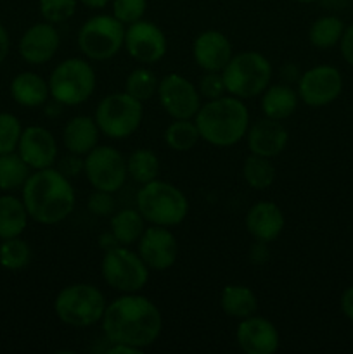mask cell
Wrapping results in <instances>:
<instances>
[{
	"mask_svg": "<svg viewBox=\"0 0 353 354\" xmlns=\"http://www.w3.org/2000/svg\"><path fill=\"white\" fill-rule=\"evenodd\" d=\"M100 327L109 344L120 342L144 351L161 335L163 315L149 297L121 294L106 306Z\"/></svg>",
	"mask_w": 353,
	"mask_h": 354,
	"instance_id": "1",
	"label": "cell"
},
{
	"mask_svg": "<svg viewBox=\"0 0 353 354\" xmlns=\"http://www.w3.org/2000/svg\"><path fill=\"white\" fill-rule=\"evenodd\" d=\"M21 190L30 220L40 225L62 223L75 211L76 194L71 180L55 166L35 169Z\"/></svg>",
	"mask_w": 353,
	"mask_h": 354,
	"instance_id": "2",
	"label": "cell"
},
{
	"mask_svg": "<svg viewBox=\"0 0 353 354\" xmlns=\"http://www.w3.org/2000/svg\"><path fill=\"white\" fill-rule=\"evenodd\" d=\"M194 121L201 140L215 147H232L239 144L251 124L244 100L228 93L201 104Z\"/></svg>",
	"mask_w": 353,
	"mask_h": 354,
	"instance_id": "3",
	"label": "cell"
},
{
	"mask_svg": "<svg viewBox=\"0 0 353 354\" xmlns=\"http://www.w3.org/2000/svg\"><path fill=\"white\" fill-rule=\"evenodd\" d=\"M135 207L144 216L145 223L158 227H176L189 214L187 196L173 183L152 180L138 189Z\"/></svg>",
	"mask_w": 353,
	"mask_h": 354,
	"instance_id": "4",
	"label": "cell"
},
{
	"mask_svg": "<svg viewBox=\"0 0 353 354\" xmlns=\"http://www.w3.org/2000/svg\"><path fill=\"white\" fill-rule=\"evenodd\" d=\"M107 301L102 290L92 283H71L57 292L54 311L59 322L73 328H87L100 324Z\"/></svg>",
	"mask_w": 353,
	"mask_h": 354,
	"instance_id": "5",
	"label": "cell"
},
{
	"mask_svg": "<svg viewBox=\"0 0 353 354\" xmlns=\"http://www.w3.org/2000/svg\"><path fill=\"white\" fill-rule=\"evenodd\" d=\"M221 76L228 95L242 100L255 99L262 95L272 82V64L256 50L239 52L232 55Z\"/></svg>",
	"mask_w": 353,
	"mask_h": 354,
	"instance_id": "6",
	"label": "cell"
},
{
	"mask_svg": "<svg viewBox=\"0 0 353 354\" xmlns=\"http://www.w3.org/2000/svg\"><path fill=\"white\" fill-rule=\"evenodd\" d=\"M47 82L52 100L62 106L75 107L93 95L97 76L96 69L87 59L69 57L52 69Z\"/></svg>",
	"mask_w": 353,
	"mask_h": 354,
	"instance_id": "7",
	"label": "cell"
},
{
	"mask_svg": "<svg viewBox=\"0 0 353 354\" xmlns=\"http://www.w3.org/2000/svg\"><path fill=\"white\" fill-rule=\"evenodd\" d=\"M142 104L127 92H114L100 99L93 114L100 133L113 140L132 137L144 120Z\"/></svg>",
	"mask_w": 353,
	"mask_h": 354,
	"instance_id": "8",
	"label": "cell"
},
{
	"mask_svg": "<svg viewBox=\"0 0 353 354\" xmlns=\"http://www.w3.org/2000/svg\"><path fill=\"white\" fill-rule=\"evenodd\" d=\"M125 24L113 14H96L78 30V47L89 61H109L125 45Z\"/></svg>",
	"mask_w": 353,
	"mask_h": 354,
	"instance_id": "9",
	"label": "cell"
},
{
	"mask_svg": "<svg viewBox=\"0 0 353 354\" xmlns=\"http://www.w3.org/2000/svg\"><path fill=\"white\" fill-rule=\"evenodd\" d=\"M100 275L111 289L121 294L141 292L149 282V268L130 245H118L104 252Z\"/></svg>",
	"mask_w": 353,
	"mask_h": 354,
	"instance_id": "10",
	"label": "cell"
},
{
	"mask_svg": "<svg viewBox=\"0 0 353 354\" xmlns=\"http://www.w3.org/2000/svg\"><path fill=\"white\" fill-rule=\"evenodd\" d=\"M83 173L96 190L116 194L128 178L127 158L111 145H97L83 158Z\"/></svg>",
	"mask_w": 353,
	"mask_h": 354,
	"instance_id": "11",
	"label": "cell"
},
{
	"mask_svg": "<svg viewBox=\"0 0 353 354\" xmlns=\"http://www.w3.org/2000/svg\"><path fill=\"white\" fill-rule=\"evenodd\" d=\"M156 95L163 109L173 120H194L203 104L197 86L179 73H168L163 76Z\"/></svg>",
	"mask_w": 353,
	"mask_h": 354,
	"instance_id": "12",
	"label": "cell"
},
{
	"mask_svg": "<svg viewBox=\"0 0 353 354\" xmlns=\"http://www.w3.org/2000/svg\"><path fill=\"white\" fill-rule=\"evenodd\" d=\"M343 75L338 68L318 64L307 69L298 80V95L308 107H325L334 102L343 92Z\"/></svg>",
	"mask_w": 353,
	"mask_h": 354,
	"instance_id": "13",
	"label": "cell"
},
{
	"mask_svg": "<svg viewBox=\"0 0 353 354\" xmlns=\"http://www.w3.org/2000/svg\"><path fill=\"white\" fill-rule=\"evenodd\" d=\"M125 50L141 64H156L168 50L166 35L152 21L141 19L128 24L125 30Z\"/></svg>",
	"mask_w": 353,
	"mask_h": 354,
	"instance_id": "14",
	"label": "cell"
},
{
	"mask_svg": "<svg viewBox=\"0 0 353 354\" xmlns=\"http://www.w3.org/2000/svg\"><path fill=\"white\" fill-rule=\"evenodd\" d=\"M137 252L149 270L165 272L176 263L179 241L168 227L149 225L138 239Z\"/></svg>",
	"mask_w": 353,
	"mask_h": 354,
	"instance_id": "15",
	"label": "cell"
},
{
	"mask_svg": "<svg viewBox=\"0 0 353 354\" xmlns=\"http://www.w3.org/2000/svg\"><path fill=\"white\" fill-rule=\"evenodd\" d=\"M16 152L35 171V169H45L55 166L59 147L57 140L51 133V130L35 124V127L23 128Z\"/></svg>",
	"mask_w": 353,
	"mask_h": 354,
	"instance_id": "16",
	"label": "cell"
},
{
	"mask_svg": "<svg viewBox=\"0 0 353 354\" xmlns=\"http://www.w3.org/2000/svg\"><path fill=\"white\" fill-rule=\"evenodd\" d=\"M237 346L246 354H273L280 346V335L269 318L251 315L239 320L235 330Z\"/></svg>",
	"mask_w": 353,
	"mask_h": 354,
	"instance_id": "17",
	"label": "cell"
},
{
	"mask_svg": "<svg viewBox=\"0 0 353 354\" xmlns=\"http://www.w3.org/2000/svg\"><path fill=\"white\" fill-rule=\"evenodd\" d=\"M61 45V37L52 23H37L28 28L19 40V55L28 64H45L52 61Z\"/></svg>",
	"mask_w": 353,
	"mask_h": 354,
	"instance_id": "18",
	"label": "cell"
},
{
	"mask_svg": "<svg viewBox=\"0 0 353 354\" xmlns=\"http://www.w3.org/2000/svg\"><path fill=\"white\" fill-rule=\"evenodd\" d=\"M246 142H248V149L251 154L272 159L277 158L287 147L289 133L282 121L263 116L262 120L249 124Z\"/></svg>",
	"mask_w": 353,
	"mask_h": 354,
	"instance_id": "19",
	"label": "cell"
},
{
	"mask_svg": "<svg viewBox=\"0 0 353 354\" xmlns=\"http://www.w3.org/2000/svg\"><path fill=\"white\" fill-rule=\"evenodd\" d=\"M232 44L221 31H201L192 44V57L203 71H224L232 59Z\"/></svg>",
	"mask_w": 353,
	"mask_h": 354,
	"instance_id": "20",
	"label": "cell"
},
{
	"mask_svg": "<svg viewBox=\"0 0 353 354\" xmlns=\"http://www.w3.org/2000/svg\"><path fill=\"white\" fill-rule=\"evenodd\" d=\"M246 230L255 241L273 242L279 239L286 227V218L282 209L275 203L260 201L248 209L244 218Z\"/></svg>",
	"mask_w": 353,
	"mask_h": 354,
	"instance_id": "21",
	"label": "cell"
},
{
	"mask_svg": "<svg viewBox=\"0 0 353 354\" xmlns=\"http://www.w3.org/2000/svg\"><path fill=\"white\" fill-rule=\"evenodd\" d=\"M100 130L92 116H75L62 128V144L66 151L85 158L99 145Z\"/></svg>",
	"mask_w": 353,
	"mask_h": 354,
	"instance_id": "22",
	"label": "cell"
},
{
	"mask_svg": "<svg viewBox=\"0 0 353 354\" xmlns=\"http://www.w3.org/2000/svg\"><path fill=\"white\" fill-rule=\"evenodd\" d=\"M10 95L23 107H42L51 99L48 82L33 71H23L10 82Z\"/></svg>",
	"mask_w": 353,
	"mask_h": 354,
	"instance_id": "23",
	"label": "cell"
},
{
	"mask_svg": "<svg viewBox=\"0 0 353 354\" xmlns=\"http://www.w3.org/2000/svg\"><path fill=\"white\" fill-rule=\"evenodd\" d=\"M300 104V95L296 90L284 83L266 86L265 92L262 93V113L263 116L272 118V120H287L293 116L294 111Z\"/></svg>",
	"mask_w": 353,
	"mask_h": 354,
	"instance_id": "24",
	"label": "cell"
},
{
	"mask_svg": "<svg viewBox=\"0 0 353 354\" xmlns=\"http://www.w3.org/2000/svg\"><path fill=\"white\" fill-rule=\"evenodd\" d=\"M220 308L228 318L244 320L251 315H256L258 297L255 290L246 286H227L220 294Z\"/></svg>",
	"mask_w": 353,
	"mask_h": 354,
	"instance_id": "25",
	"label": "cell"
},
{
	"mask_svg": "<svg viewBox=\"0 0 353 354\" xmlns=\"http://www.w3.org/2000/svg\"><path fill=\"white\" fill-rule=\"evenodd\" d=\"M28 214L23 199L3 194L0 196V241L21 237L28 227Z\"/></svg>",
	"mask_w": 353,
	"mask_h": 354,
	"instance_id": "26",
	"label": "cell"
},
{
	"mask_svg": "<svg viewBox=\"0 0 353 354\" xmlns=\"http://www.w3.org/2000/svg\"><path fill=\"white\" fill-rule=\"evenodd\" d=\"M111 232L118 239L121 245L137 244L145 230V220L137 207H125V209L114 211L109 220Z\"/></svg>",
	"mask_w": 353,
	"mask_h": 354,
	"instance_id": "27",
	"label": "cell"
},
{
	"mask_svg": "<svg viewBox=\"0 0 353 354\" xmlns=\"http://www.w3.org/2000/svg\"><path fill=\"white\" fill-rule=\"evenodd\" d=\"M127 171L128 178L144 185V183L159 178L161 162L151 149H135L127 158Z\"/></svg>",
	"mask_w": 353,
	"mask_h": 354,
	"instance_id": "28",
	"label": "cell"
},
{
	"mask_svg": "<svg viewBox=\"0 0 353 354\" xmlns=\"http://www.w3.org/2000/svg\"><path fill=\"white\" fill-rule=\"evenodd\" d=\"M31 175V168L17 152L0 154V190L12 192L23 189L24 182Z\"/></svg>",
	"mask_w": 353,
	"mask_h": 354,
	"instance_id": "29",
	"label": "cell"
},
{
	"mask_svg": "<svg viewBox=\"0 0 353 354\" xmlns=\"http://www.w3.org/2000/svg\"><path fill=\"white\" fill-rule=\"evenodd\" d=\"M275 166L272 159L263 156L249 154L242 165V176L244 182L255 190H266L275 182Z\"/></svg>",
	"mask_w": 353,
	"mask_h": 354,
	"instance_id": "30",
	"label": "cell"
},
{
	"mask_svg": "<svg viewBox=\"0 0 353 354\" xmlns=\"http://www.w3.org/2000/svg\"><path fill=\"white\" fill-rule=\"evenodd\" d=\"M345 24L338 16H322L311 23L308 30V40L315 48H331L334 45H339V40L345 31Z\"/></svg>",
	"mask_w": 353,
	"mask_h": 354,
	"instance_id": "31",
	"label": "cell"
},
{
	"mask_svg": "<svg viewBox=\"0 0 353 354\" xmlns=\"http://www.w3.org/2000/svg\"><path fill=\"white\" fill-rule=\"evenodd\" d=\"M165 142L172 151L187 152L201 140L199 130L194 120H173L165 130Z\"/></svg>",
	"mask_w": 353,
	"mask_h": 354,
	"instance_id": "32",
	"label": "cell"
},
{
	"mask_svg": "<svg viewBox=\"0 0 353 354\" xmlns=\"http://www.w3.org/2000/svg\"><path fill=\"white\" fill-rule=\"evenodd\" d=\"M159 78L152 69L141 66V68L132 69L130 75L125 80V92L130 93L141 102L152 99L158 93Z\"/></svg>",
	"mask_w": 353,
	"mask_h": 354,
	"instance_id": "33",
	"label": "cell"
},
{
	"mask_svg": "<svg viewBox=\"0 0 353 354\" xmlns=\"http://www.w3.org/2000/svg\"><path fill=\"white\" fill-rule=\"evenodd\" d=\"M31 261V248L21 237L6 239L0 244V266L9 272H19Z\"/></svg>",
	"mask_w": 353,
	"mask_h": 354,
	"instance_id": "34",
	"label": "cell"
},
{
	"mask_svg": "<svg viewBox=\"0 0 353 354\" xmlns=\"http://www.w3.org/2000/svg\"><path fill=\"white\" fill-rule=\"evenodd\" d=\"M78 7V0H40L38 9H40L44 21L52 24H61L64 21L71 19Z\"/></svg>",
	"mask_w": 353,
	"mask_h": 354,
	"instance_id": "35",
	"label": "cell"
},
{
	"mask_svg": "<svg viewBox=\"0 0 353 354\" xmlns=\"http://www.w3.org/2000/svg\"><path fill=\"white\" fill-rule=\"evenodd\" d=\"M23 127L19 120L10 113H0V154L16 152Z\"/></svg>",
	"mask_w": 353,
	"mask_h": 354,
	"instance_id": "36",
	"label": "cell"
},
{
	"mask_svg": "<svg viewBox=\"0 0 353 354\" xmlns=\"http://www.w3.org/2000/svg\"><path fill=\"white\" fill-rule=\"evenodd\" d=\"M111 3H113V16L125 26L144 19L147 10V0H111Z\"/></svg>",
	"mask_w": 353,
	"mask_h": 354,
	"instance_id": "37",
	"label": "cell"
},
{
	"mask_svg": "<svg viewBox=\"0 0 353 354\" xmlns=\"http://www.w3.org/2000/svg\"><path fill=\"white\" fill-rule=\"evenodd\" d=\"M87 209H89V213L93 214V216H113L114 211H116V201H114L111 192L93 189V192L90 194L89 199H87Z\"/></svg>",
	"mask_w": 353,
	"mask_h": 354,
	"instance_id": "38",
	"label": "cell"
},
{
	"mask_svg": "<svg viewBox=\"0 0 353 354\" xmlns=\"http://www.w3.org/2000/svg\"><path fill=\"white\" fill-rule=\"evenodd\" d=\"M197 90H199L201 97L206 100H213L218 99V97L227 95L221 71H204V75L199 78Z\"/></svg>",
	"mask_w": 353,
	"mask_h": 354,
	"instance_id": "39",
	"label": "cell"
},
{
	"mask_svg": "<svg viewBox=\"0 0 353 354\" xmlns=\"http://www.w3.org/2000/svg\"><path fill=\"white\" fill-rule=\"evenodd\" d=\"M57 169L62 173V175L68 176V178H73V176L78 175L80 171H83L82 156L68 152V156H62L61 158V162H59Z\"/></svg>",
	"mask_w": 353,
	"mask_h": 354,
	"instance_id": "40",
	"label": "cell"
},
{
	"mask_svg": "<svg viewBox=\"0 0 353 354\" xmlns=\"http://www.w3.org/2000/svg\"><path fill=\"white\" fill-rule=\"evenodd\" d=\"M339 50H341V55L346 61V64L353 68V24H350L343 31V37L339 40Z\"/></svg>",
	"mask_w": 353,
	"mask_h": 354,
	"instance_id": "41",
	"label": "cell"
},
{
	"mask_svg": "<svg viewBox=\"0 0 353 354\" xmlns=\"http://www.w3.org/2000/svg\"><path fill=\"white\" fill-rule=\"evenodd\" d=\"M270 258V249H269V242H262V241H255V244L251 245L249 249V259L255 265H265Z\"/></svg>",
	"mask_w": 353,
	"mask_h": 354,
	"instance_id": "42",
	"label": "cell"
},
{
	"mask_svg": "<svg viewBox=\"0 0 353 354\" xmlns=\"http://www.w3.org/2000/svg\"><path fill=\"white\" fill-rule=\"evenodd\" d=\"M339 304H341L343 315H345L350 322H353V286H350L348 289L343 292Z\"/></svg>",
	"mask_w": 353,
	"mask_h": 354,
	"instance_id": "43",
	"label": "cell"
},
{
	"mask_svg": "<svg viewBox=\"0 0 353 354\" xmlns=\"http://www.w3.org/2000/svg\"><path fill=\"white\" fill-rule=\"evenodd\" d=\"M10 50V38H9V33H7V30L3 28V24L0 23V64H2L3 61H6L7 54H9Z\"/></svg>",
	"mask_w": 353,
	"mask_h": 354,
	"instance_id": "44",
	"label": "cell"
},
{
	"mask_svg": "<svg viewBox=\"0 0 353 354\" xmlns=\"http://www.w3.org/2000/svg\"><path fill=\"white\" fill-rule=\"evenodd\" d=\"M141 349L134 348L128 344H120V342H111L109 348L106 349V354H141Z\"/></svg>",
	"mask_w": 353,
	"mask_h": 354,
	"instance_id": "45",
	"label": "cell"
},
{
	"mask_svg": "<svg viewBox=\"0 0 353 354\" xmlns=\"http://www.w3.org/2000/svg\"><path fill=\"white\" fill-rule=\"evenodd\" d=\"M99 245H100V249H102L104 252L106 251H109V249H114V248H118V245H121L120 242H118V239L114 237V234L113 232H106V234H102L99 237Z\"/></svg>",
	"mask_w": 353,
	"mask_h": 354,
	"instance_id": "46",
	"label": "cell"
},
{
	"mask_svg": "<svg viewBox=\"0 0 353 354\" xmlns=\"http://www.w3.org/2000/svg\"><path fill=\"white\" fill-rule=\"evenodd\" d=\"M78 2L89 9H104L111 0H78Z\"/></svg>",
	"mask_w": 353,
	"mask_h": 354,
	"instance_id": "47",
	"label": "cell"
},
{
	"mask_svg": "<svg viewBox=\"0 0 353 354\" xmlns=\"http://www.w3.org/2000/svg\"><path fill=\"white\" fill-rule=\"evenodd\" d=\"M300 3H311V2H317V0H296Z\"/></svg>",
	"mask_w": 353,
	"mask_h": 354,
	"instance_id": "48",
	"label": "cell"
}]
</instances>
